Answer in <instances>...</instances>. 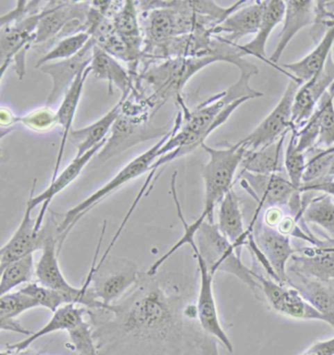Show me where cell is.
<instances>
[{
  "label": "cell",
  "mask_w": 334,
  "mask_h": 355,
  "mask_svg": "<svg viewBox=\"0 0 334 355\" xmlns=\"http://www.w3.org/2000/svg\"><path fill=\"white\" fill-rule=\"evenodd\" d=\"M189 282L176 275H141L115 303L88 309L99 355H220L218 340L198 322Z\"/></svg>",
  "instance_id": "1"
},
{
  "label": "cell",
  "mask_w": 334,
  "mask_h": 355,
  "mask_svg": "<svg viewBox=\"0 0 334 355\" xmlns=\"http://www.w3.org/2000/svg\"><path fill=\"white\" fill-rule=\"evenodd\" d=\"M201 148L209 155L208 162L201 168L204 183L203 210L198 219L188 224L185 220L181 205L177 204L178 216L185 232L183 236L165 253L167 259H169L182 246L191 245L194 242L199 225L203 222L215 223V207L232 189L235 172L247 153V148L240 141L223 148H211L204 143Z\"/></svg>",
  "instance_id": "2"
},
{
  "label": "cell",
  "mask_w": 334,
  "mask_h": 355,
  "mask_svg": "<svg viewBox=\"0 0 334 355\" xmlns=\"http://www.w3.org/2000/svg\"><path fill=\"white\" fill-rule=\"evenodd\" d=\"M219 61L232 64L231 58L222 55H208L168 58L158 66L148 67L141 76L142 80L145 81L151 90L150 97L146 98L147 104L150 107L158 105V109L167 101L175 100L184 105L181 92L189 79L204 67Z\"/></svg>",
  "instance_id": "3"
},
{
  "label": "cell",
  "mask_w": 334,
  "mask_h": 355,
  "mask_svg": "<svg viewBox=\"0 0 334 355\" xmlns=\"http://www.w3.org/2000/svg\"><path fill=\"white\" fill-rule=\"evenodd\" d=\"M197 251L206 263L209 272L215 275L225 272L235 275L244 283L259 298L260 285L256 278V272L244 265L240 255L232 244L221 234L215 223L203 222L199 225L196 236Z\"/></svg>",
  "instance_id": "4"
},
{
  "label": "cell",
  "mask_w": 334,
  "mask_h": 355,
  "mask_svg": "<svg viewBox=\"0 0 334 355\" xmlns=\"http://www.w3.org/2000/svg\"><path fill=\"white\" fill-rule=\"evenodd\" d=\"M169 136L170 131L168 132L167 135L163 136L162 140L158 141V144L151 146V148L142 153L139 157L131 160L105 186L97 189L94 193L84 199L83 201L74 206L64 215L61 222L56 225V237L59 252L61 250L65 239H67L71 230L74 229V225L78 224V220L87 214L89 211L92 210L101 201L104 200L105 198H107L108 196L117 191L124 184L129 183L136 178L140 177L141 175L145 174L146 172L150 171L153 163L160 157V148L169 138Z\"/></svg>",
  "instance_id": "5"
},
{
  "label": "cell",
  "mask_w": 334,
  "mask_h": 355,
  "mask_svg": "<svg viewBox=\"0 0 334 355\" xmlns=\"http://www.w3.org/2000/svg\"><path fill=\"white\" fill-rule=\"evenodd\" d=\"M105 232L106 223L88 273L91 275L90 288L96 299L108 306L122 298L138 282L141 273L136 263L127 259L110 257L97 263Z\"/></svg>",
  "instance_id": "6"
},
{
  "label": "cell",
  "mask_w": 334,
  "mask_h": 355,
  "mask_svg": "<svg viewBox=\"0 0 334 355\" xmlns=\"http://www.w3.org/2000/svg\"><path fill=\"white\" fill-rule=\"evenodd\" d=\"M240 184L256 199L258 207L247 229V235L251 234L254 225L258 220L259 214L264 206L280 207L288 206L294 215L295 220H301L303 204L301 193L293 188L288 179L280 174L256 175L242 172Z\"/></svg>",
  "instance_id": "7"
},
{
  "label": "cell",
  "mask_w": 334,
  "mask_h": 355,
  "mask_svg": "<svg viewBox=\"0 0 334 355\" xmlns=\"http://www.w3.org/2000/svg\"><path fill=\"white\" fill-rule=\"evenodd\" d=\"M127 98L122 104L119 119L112 126V136L107 139L103 150L98 155L101 163L107 162L140 141L149 140L153 137L157 138L158 135L149 133V129H147L148 109L150 107L145 100L134 103Z\"/></svg>",
  "instance_id": "8"
},
{
  "label": "cell",
  "mask_w": 334,
  "mask_h": 355,
  "mask_svg": "<svg viewBox=\"0 0 334 355\" xmlns=\"http://www.w3.org/2000/svg\"><path fill=\"white\" fill-rule=\"evenodd\" d=\"M90 4L86 2L51 1L42 7L33 44L50 42L85 32Z\"/></svg>",
  "instance_id": "9"
},
{
  "label": "cell",
  "mask_w": 334,
  "mask_h": 355,
  "mask_svg": "<svg viewBox=\"0 0 334 355\" xmlns=\"http://www.w3.org/2000/svg\"><path fill=\"white\" fill-rule=\"evenodd\" d=\"M302 84L298 79L290 78L282 99L275 109L249 136L240 141L247 150H257L271 145L294 128L292 125V105L295 94Z\"/></svg>",
  "instance_id": "10"
},
{
  "label": "cell",
  "mask_w": 334,
  "mask_h": 355,
  "mask_svg": "<svg viewBox=\"0 0 334 355\" xmlns=\"http://www.w3.org/2000/svg\"><path fill=\"white\" fill-rule=\"evenodd\" d=\"M190 246L193 249L199 272V294L196 303L198 322L206 334L217 340L228 352L232 354L234 352L232 340L226 334L218 316L217 308H216L215 293H213V278L215 275L209 272L203 258L197 251L196 242H193Z\"/></svg>",
  "instance_id": "11"
},
{
  "label": "cell",
  "mask_w": 334,
  "mask_h": 355,
  "mask_svg": "<svg viewBox=\"0 0 334 355\" xmlns=\"http://www.w3.org/2000/svg\"><path fill=\"white\" fill-rule=\"evenodd\" d=\"M256 278L260 285L269 306L277 313L300 320H319L326 323L323 314L302 298L301 295L292 287H287L275 280L256 273Z\"/></svg>",
  "instance_id": "12"
},
{
  "label": "cell",
  "mask_w": 334,
  "mask_h": 355,
  "mask_svg": "<svg viewBox=\"0 0 334 355\" xmlns=\"http://www.w3.org/2000/svg\"><path fill=\"white\" fill-rule=\"evenodd\" d=\"M40 11L24 20L0 28V67L15 61L16 71L20 78L25 76L26 54L33 44Z\"/></svg>",
  "instance_id": "13"
},
{
  "label": "cell",
  "mask_w": 334,
  "mask_h": 355,
  "mask_svg": "<svg viewBox=\"0 0 334 355\" xmlns=\"http://www.w3.org/2000/svg\"><path fill=\"white\" fill-rule=\"evenodd\" d=\"M287 272L299 273L334 288V239L322 246L297 249L290 258Z\"/></svg>",
  "instance_id": "14"
},
{
  "label": "cell",
  "mask_w": 334,
  "mask_h": 355,
  "mask_svg": "<svg viewBox=\"0 0 334 355\" xmlns=\"http://www.w3.org/2000/svg\"><path fill=\"white\" fill-rule=\"evenodd\" d=\"M251 234L256 246L270 265L276 282L287 285V263L297 252V248H293L290 236L266 225L257 224L252 229Z\"/></svg>",
  "instance_id": "15"
},
{
  "label": "cell",
  "mask_w": 334,
  "mask_h": 355,
  "mask_svg": "<svg viewBox=\"0 0 334 355\" xmlns=\"http://www.w3.org/2000/svg\"><path fill=\"white\" fill-rule=\"evenodd\" d=\"M94 46V40L90 38L83 49L74 57L40 67V71L52 78L53 87L47 101L48 107L55 104L60 98L64 97L78 74L90 66Z\"/></svg>",
  "instance_id": "16"
},
{
  "label": "cell",
  "mask_w": 334,
  "mask_h": 355,
  "mask_svg": "<svg viewBox=\"0 0 334 355\" xmlns=\"http://www.w3.org/2000/svg\"><path fill=\"white\" fill-rule=\"evenodd\" d=\"M105 141L102 144L95 146L92 150H89L85 155H81V157H76L73 162L69 163L68 166L65 168L63 171L58 174V176L55 179L51 180L49 187L45 191H43L42 193L37 194V196H33L35 193V184H37V180H35L33 184L32 193H31V198L26 202V208L30 210H35L38 205H42V209H40L38 217L35 219V229L40 230L42 229L43 220H44L45 215H47V211L48 206L51 203L52 199L63 191L65 189L68 188L69 184L73 183L74 180L79 176L84 167L88 164L89 162L95 157L96 153L100 152L102 150L103 146H105Z\"/></svg>",
  "instance_id": "17"
},
{
  "label": "cell",
  "mask_w": 334,
  "mask_h": 355,
  "mask_svg": "<svg viewBox=\"0 0 334 355\" xmlns=\"http://www.w3.org/2000/svg\"><path fill=\"white\" fill-rule=\"evenodd\" d=\"M333 83L334 62L333 54H331L323 71L303 83L295 94L292 105V125L294 128L298 130V127L308 121L315 112V107Z\"/></svg>",
  "instance_id": "18"
},
{
  "label": "cell",
  "mask_w": 334,
  "mask_h": 355,
  "mask_svg": "<svg viewBox=\"0 0 334 355\" xmlns=\"http://www.w3.org/2000/svg\"><path fill=\"white\" fill-rule=\"evenodd\" d=\"M266 4L267 1H256L242 8L240 7L209 33L226 44L237 46L242 38L258 32Z\"/></svg>",
  "instance_id": "19"
},
{
  "label": "cell",
  "mask_w": 334,
  "mask_h": 355,
  "mask_svg": "<svg viewBox=\"0 0 334 355\" xmlns=\"http://www.w3.org/2000/svg\"><path fill=\"white\" fill-rule=\"evenodd\" d=\"M32 213V210L26 207L20 225L6 245L0 248L1 273L7 266L42 248L47 227L40 230L35 229V219H33Z\"/></svg>",
  "instance_id": "20"
},
{
  "label": "cell",
  "mask_w": 334,
  "mask_h": 355,
  "mask_svg": "<svg viewBox=\"0 0 334 355\" xmlns=\"http://www.w3.org/2000/svg\"><path fill=\"white\" fill-rule=\"evenodd\" d=\"M285 2L283 26L280 33L277 47L269 59L272 66L275 67L280 61L285 48L292 38L305 26H312L315 21V2L311 0H290ZM276 68V67H275Z\"/></svg>",
  "instance_id": "21"
},
{
  "label": "cell",
  "mask_w": 334,
  "mask_h": 355,
  "mask_svg": "<svg viewBox=\"0 0 334 355\" xmlns=\"http://www.w3.org/2000/svg\"><path fill=\"white\" fill-rule=\"evenodd\" d=\"M287 285L297 290L334 329V288L304 277L299 273L287 272Z\"/></svg>",
  "instance_id": "22"
},
{
  "label": "cell",
  "mask_w": 334,
  "mask_h": 355,
  "mask_svg": "<svg viewBox=\"0 0 334 355\" xmlns=\"http://www.w3.org/2000/svg\"><path fill=\"white\" fill-rule=\"evenodd\" d=\"M87 313L88 309L81 306V304H65V306L58 309L55 313H53L51 319L48 321L47 325L43 326L42 329L33 333L32 335L28 336V338L21 340V342L7 345V349L9 352L19 354V352H25L33 343L40 339V338L44 337V336L59 332V331L69 332V331L74 329V328L81 325L83 321L86 320L85 318L87 316Z\"/></svg>",
  "instance_id": "23"
},
{
  "label": "cell",
  "mask_w": 334,
  "mask_h": 355,
  "mask_svg": "<svg viewBox=\"0 0 334 355\" xmlns=\"http://www.w3.org/2000/svg\"><path fill=\"white\" fill-rule=\"evenodd\" d=\"M218 230L221 234L242 254V247L247 243V229L240 208V199L233 189L219 203Z\"/></svg>",
  "instance_id": "24"
},
{
  "label": "cell",
  "mask_w": 334,
  "mask_h": 355,
  "mask_svg": "<svg viewBox=\"0 0 334 355\" xmlns=\"http://www.w3.org/2000/svg\"><path fill=\"white\" fill-rule=\"evenodd\" d=\"M90 73V67H88L85 71L78 74V78H76L71 87L67 91L59 109L57 110L58 125L62 127L63 135H62L61 145H60L59 152H58L56 163H55L51 180L55 179L58 174H59L62 158H63L65 148H66V143L68 141L69 133L73 130L72 126H73L74 115H76L79 101H81V95H83L84 84H85L86 79H87Z\"/></svg>",
  "instance_id": "25"
},
{
  "label": "cell",
  "mask_w": 334,
  "mask_h": 355,
  "mask_svg": "<svg viewBox=\"0 0 334 355\" xmlns=\"http://www.w3.org/2000/svg\"><path fill=\"white\" fill-rule=\"evenodd\" d=\"M285 11V2L283 1V0H270V1H267L263 19H262L260 26H259L258 32L256 33V37L251 42L247 43V44L237 45L235 46L239 56L242 58L247 56V55H251V56L258 58L262 61L271 64L270 62L266 59L267 42H268L274 28L283 21Z\"/></svg>",
  "instance_id": "26"
},
{
  "label": "cell",
  "mask_w": 334,
  "mask_h": 355,
  "mask_svg": "<svg viewBox=\"0 0 334 355\" xmlns=\"http://www.w3.org/2000/svg\"><path fill=\"white\" fill-rule=\"evenodd\" d=\"M91 73L94 74L96 78L104 79L109 83L110 93L112 92V86L119 88L122 95L129 96L135 92L134 79L129 71H127L109 54L101 50L100 48H93L92 61L90 64Z\"/></svg>",
  "instance_id": "27"
},
{
  "label": "cell",
  "mask_w": 334,
  "mask_h": 355,
  "mask_svg": "<svg viewBox=\"0 0 334 355\" xmlns=\"http://www.w3.org/2000/svg\"><path fill=\"white\" fill-rule=\"evenodd\" d=\"M127 97L128 96L122 95L119 103L94 123L84 127V128L78 129V130L71 131L69 137L78 148L76 157L85 155L89 150L107 140L106 137L110 130H112L115 122L119 119L120 112H122V104Z\"/></svg>",
  "instance_id": "28"
},
{
  "label": "cell",
  "mask_w": 334,
  "mask_h": 355,
  "mask_svg": "<svg viewBox=\"0 0 334 355\" xmlns=\"http://www.w3.org/2000/svg\"><path fill=\"white\" fill-rule=\"evenodd\" d=\"M115 32L119 35L139 62L143 59L144 37L138 20L137 4L126 0L110 17Z\"/></svg>",
  "instance_id": "29"
},
{
  "label": "cell",
  "mask_w": 334,
  "mask_h": 355,
  "mask_svg": "<svg viewBox=\"0 0 334 355\" xmlns=\"http://www.w3.org/2000/svg\"><path fill=\"white\" fill-rule=\"evenodd\" d=\"M287 134H285L271 145L257 150H247L240 167L242 172L256 175L280 174L283 169V143Z\"/></svg>",
  "instance_id": "30"
},
{
  "label": "cell",
  "mask_w": 334,
  "mask_h": 355,
  "mask_svg": "<svg viewBox=\"0 0 334 355\" xmlns=\"http://www.w3.org/2000/svg\"><path fill=\"white\" fill-rule=\"evenodd\" d=\"M333 43L334 26L328 28L317 47L306 57L295 63L283 64V67L292 73L293 78L303 83H307L319 71H323L328 56L331 54Z\"/></svg>",
  "instance_id": "31"
},
{
  "label": "cell",
  "mask_w": 334,
  "mask_h": 355,
  "mask_svg": "<svg viewBox=\"0 0 334 355\" xmlns=\"http://www.w3.org/2000/svg\"><path fill=\"white\" fill-rule=\"evenodd\" d=\"M35 308H37V303L21 290L0 297V330L20 333L28 337L32 335L33 333L25 329L16 318Z\"/></svg>",
  "instance_id": "32"
},
{
  "label": "cell",
  "mask_w": 334,
  "mask_h": 355,
  "mask_svg": "<svg viewBox=\"0 0 334 355\" xmlns=\"http://www.w3.org/2000/svg\"><path fill=\"white\" fill-rule=\"evenodd\" d=\"M301 220L319 225L334 239V200L329 194L311 199L303 204Z\"/></svg>",
  "instance_id": "33"
},
{
  "label": "cell",
  "mask_w": 334,
  "mask_h": 355,
  "mask_svg": "<svg viewBox=\"0 0 334 355\" xmlns=\"http://www.w3.org/2000/svg\"><path fill=\"white\" fill-rule=\"evenodd\" d=\"M35 272L33 254L7 266L0 275V297L11 293L19 285L31 282Z\"/></svg>",
  "instance_id": "34"
},
{
  "label": "cell",
  "mask_w": 334,
  "mask_h": 355,
  "mask_svg": "<svg viewBox=\"0 0 334 355\" xmlns=\"http://www.w3.org/2000/svg\"><path fill=\"white\" fill-rule=\"evenodd\" d=\"M90 38V35L86 32H81L62 38L49 52L38 60L35 67H37V69H40L43 64L52 63V62L57 61V60L58 61H62V60L74 57V55L78 54L83 49Z\"/></svg>",
  "instance_id": "35"
},
{
  "label": "cell",
  "mask_w": 334,
  "mask_h": 355,
  "mask_svg": "<svg viewBox=\"0 0 334 355\" xmlns=\"http://www.w3.org/2000/svg\"><path fill=\"white\" fill-rule=\"evenodd\" d=\"M290 131H292V135L283 155V166L287 170L288 181L292 184L293 188L300 191L307 160L305 153L299 152L297 148V129L292 128Z\"/></svg>",
  "instance_id": "36"
},
{
  "label": "cell",
  "mask_w": 334,
  "mask_h": 355,
  "mask_svg": "<svg viewBox=\"0 0 334 355\" xmlns=\"http://www.w3.org/2000/svg\"><path fill=\"white\" fill-rule=\"evenodd\" d=\"M318 115L319 138L317 145L326 148L334 146V98L328 92L315 110Z\"/></svg>",
  "instance_id": "37"
},
{
  "label": "cell",
  "mask_w": 334,
  "mask_h": 355,
  "mask_svg": "<svg viewBox=\"0 0 334 355\" xmlns=\"http://www.w3.org/2000/svg\"><path fill=\"white\" fill-rule=\"evenodd\" d=\"M334 162V146L319 150L307 162L303 175V184L322 183L326 180Z\"/></svg>",
  "instance_id": "38"
},
{
  "label": "cell",
  "mask_w": 334,
  "mask_h": 355,
  "mask_svg": "<svg viewBox=\"0 0 334 355\" xmlns=\"http://www.w3.org/2000/svg\"><path fill=\"white\" fill-rule=\"evenodd\" d=\"M21 291L32 298L37 306L49 309L52 313L65 304H73L66 295L42 286L37 282L28 283L26 286L22 288Z\"/></svg>",
  "instance_id": "39"
},
{
  "label": "cell",
  "mask_w": 334,
  "mask_h": 355,
  "mask_svg": "<svg viewBox=\"0 0 334 355\" xmlns=\"http://www.w3.org/2000/svg\"><path fill=\"white\" fill-rule=\"evenodd\" d=\"M18 123L35 132L50 131L58 125L56 112L44 105L25 115H19Z\"/></svg>",
  "instance_id": "40"
},
{
  "label": "cell",
  "mask_w": 334,
  "mask_h": 355,
  "mask_svg": "<svg viewBox=\"0 0 334 355\" xmlns=\"http://www.w3.org/2000/svg\"><path fill=\"white\" fill-rule=\"evenodd\" d=\"M68 333L72 345L78 355H99L88 320L83 321L81 325Z\"/></svg>",
  "instance_id": "41"
},
{
  "label": "cell",
  "mask_w": 334,
  "mask_h": 355,
  "mask_svg": "<svg viewBox=\"0 0 334 355\" xmlns=\"http://www.w3.org/2000/svg\"><path fill=\"white\" fill-rule=\"evenodd\" d=\"M300 355H334V337L316 343Z\"/></svg>",
  "instance_id": "42"
},
{
  "label": "cell",
  "mask_w": 334,
  "mask_h": 355,
  "mask_svg": "<svg viewBox=\"0 0 334 355\" xmlns=\"http://www.w3.org/2000/svg\"><path fill=\"white\" fill-rule=\"evenodd\" d=\"M283 217L285 215L280 207H269L264 214V225L272 229H276Z\"/></svg>",
  "instance_id": "43"
},
{
  "label": "cell",
  "mask_w": 334,
  "mask_h": 355,
  "mask_svg": "<svg viewBox=\"0 0 334 355\" xmlns=\"http://www.w3.org/2000/svg\"><path fill=\"white\" fill-rule=\"evenodd\" d=\"M311 191H323L334 198V181L323 182V183L303 184L300 193H311Z\"/></svg>",
  "instance_id": "44"
},
{
  "label": "cell",
  "mask_w": 334,
  "mask_h": 355,
  "mask_svg": "<svg viewBox=\"0 0 334 355\" xmlns=\"http://www.w3.org/2000/svg\"><path fill=\"white\" fill-rule=\"evenodd\" d=\"M19 115L14 114L6 107H0V127L1 128H13L18 124Z\"/></svg>",
  "instance_id": "45"
},
{
  "label": "cell",
  "mask_w": 334,
  "mask_h": 355,
  "mask_svg": "<svg viewBox=\"0 0 334 355\" xmlns=\"http://www.w3.org/2000/svg\"><path fill=\"white\" fill-rule=\"evenodd\" d=\"M324 9L328 14L334 15V1H324Z\"/></svg>",
  "instance_id": "46"
},
{
  "label": "cell",
  "mask_w": 334,
  "mask_h": 355,
  "mask_svg": "<svg viewBox=\"0 0 334 355\" xmlns=\"http://www.w3.org/2000/svg\"><path fill=\"white\" fill-rule=\"evenodd\" d=\"M13 131L14 127L13 128H1V127H0V141H1L2 139L4 138V137L9 135V134H10L11 132Z\"/></svg>",
  "instance_id": "47"
},
{
  "label": "cell",
  "mask_w": 334,
  "mask_h": 355,
  "mask_svg": "<svg viewBox=\"0 0 334 355\" xmlns=\"http://www.w3.org/2000/svg\"><path fill=\"white\" fill-rule=\"evenodd\" d=\"M11 62H8V63L4 64L3 66L0 67V83H1L2 78H3L4 73L7 71V69L10 66Z\"/></svg>",
  "instance_id": "48"
},
{
  "label": "cell",
  "mask_w": 334,
  "mask_h": 355,
  "mask_svg": "<svg viewBox=\"0 0 334 355\" xmlns=\"http://www.w3.org/2000/svg\"><path fill=\"white\" fill-rule=\"evenodd\" d=\"M331 181H334V162H333V167H331V171H329V173H328V178H326V180L324 182H331ZM322 183H323V182H322Z\"/></svg>",
  "instance_id": "49"
},
{
  "label": "cell",
  "mask_w": 334,
  "mask_h": 355,
  "mask_svg": "<svg viewBox=\"0 0 334 355\" xmlns=\"http://www.w3.org/2000/svg\"><path fill=\"white\" fill-rule=\"evenodd\" d=\"M0 355H28L23 354V352H19V354H17V352H0Z\"/></svg>",
  "instance_id": "50"
},
{
  "label": "cell",
  "mask_w": 334,
  "mask_h": 355,
  "mask_svg": "<svg viewBox=\"0 0 334 355\" xmlns=\"http://www.w3.org/2000/svg\"><path fill=\"white\" fill-rule=\"evenodd\" d=\"M328 93L334 98V83L333 85L331 86V88H329Z\"/></svg>",
  "instance_id": "51"
},
{
  "label": "cell",
  "mask_w": 334,
  "mask_h": 355,
  "mask_svg": "<svg viewBox=\"0 0 334 355\" xmlns=\"http://www.w3.org/2000/svg\"><path fill=\"white\" fill-rule=\"evenodd\" d=\"M0 275H1V268H0Z\"/></svg>",
  "instance_id": "52"
}]
</instances>
